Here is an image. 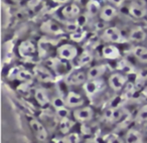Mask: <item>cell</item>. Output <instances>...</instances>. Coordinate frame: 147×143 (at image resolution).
I'll use <instances>...</instances> for the list:
<instances>
[{
  "mask_svg": "<svg viewBox=\"0 0 147 143\" xmlns=\"http://www.w3.org/2000/svg\"><path fill=\"white\" fill-rule=\"evenodd\" d=\"M34 99L41 107H45L47 104L51 103V99H49V95H47V92L42 88H38L34 91Z\"/></svg>",
  "mask_w": 147,
  "mask_h": 143,
  "instance_id": "obj_19",
  "label": "cell"
},
{
  "mask_svg": "<svg viewBox=\"0 0 147 143\" xmlns=\"http://www.w3.org/2000/svg\"><path fill=\"white\" fill-rule=\"evenodd\" d=\"M107 143H125V141H124V139H122L121 137L113 136V137H111V138L109 139Z\"/></svg>",
  "mask_w": 147,
  "mask_h": 143,
  "instance_id": "obj_31",
  "label": "cell"
},
{
  "mask_svg": "<svg viewBox=\"0 0 147 143\" xmlns=\"http://www.w3.org/2000/svg\"><path fill=\"white\" fill-rule=\"evenodd\" d=\"M61 14L69 21H73V19H77L80 16L81 9L75 3H69V4H67L61 9Z\"/></svg>",
  "mask_w": 147,
  "mask_h": 143,
  "instance_id": "obj_10",
  "label": "cell"
},
{
  "mask_svg": "<svg viewBox=\"0 0 147 143\" xmlns=\"http://www.w3.org/2000/svg\"><path fill=\"white\" fill-rule=\"evenodd\" d=\"M84 143H100V142H99V140L96 138H88Z\"/></svg>",
  "mask_w": 147,
  "mask_h": 143,
  "instance_id": "obj_34",
  "label": "cell"
},
{
  "mask_svg": "<svg viewBox=\"0 0 147 143\" xmlns=\"http://www.w3.org/2000/svg\"><path fill=\"white\" fill-rule=\"evenodd\" d=\"M146 132H147V123H146Z\"/></svg>",
  "mask_w": 147,
  "mask_h": 143,
  "instance_id": "obj_37",
  "label": "cell"
},
{
  "mask_svg": "<svg viewBox=\"0 0 147 143\" xmlns=\"http://www.w3.org/2000/svg\"><path fill=\"white\" fill-rule=\"evenodd\" d=\"M53 1L57 4H65V3H69L71 0H53Z\"/></svg>",
  "mask_w": 147,
  "mask_h": 143,
  "instance_id": "obj_35",
  "label": "cell"
},
{
  "mask_svg": "<svg viewBox=\"0 0 147 143\" xmlns=\"http://www.w3.org/2000/svg\"><path fill=\"white\" fill-rule=\"evenodd\" d=\"M128 10L131 16L135 17V18H143L147 15L146 7L140 3L132 2L129 6Z\"/></svg>",
  "mask_w": 147,
  "mask_h": 143,
  "instance_id": "obj_16",
  "label": "cell"
},
{
  "mask_svg": "<svg viewBox=\"0 0 147 143\" xmlns=\"http://www.w3.org/2000/svg\"><path fill=\"white\" fill-rule=\"evenodd\" d=\"M92 61H93V55L91 53V51H85L78 57V65L79 67H84V65H87L88 63H90Z\"/></svg>",
  "mask_w": 147,
  "mask_h": 143,
  "instance_id": "obj_23",
  "label": "cell"
},
{
  "mask_svg": "<svg viewBox=\"0 0 147 143\" xmlns=\"http://www.w3.org/2000/svg\"><path fill=\"white\" fill-rule=\"evenodd\" d=\"M79 28H80V25L77 23V21H69L65 23V30L69 31V34L77 31Z\"/></svg>",
  "mask_w": 147,
  "mask_h": 143,
  "instance_id": "obj_29",
  "label": "cell"
},
{
  "mask_svg": "<svg viewBox=\"0 0 147 143\" xmlns=\"http://www.w3.org/2000/svg\"><path fill=\"white\" fill-rule=\"evenodd\" d=\"M143 94H144V96L147 98V86L144 88V90H143Z\"/></svg>",
  "mask_w": 147,
  "mask_h": 143,
  "instance_id": "obj_36",
  "label": "cell"
},
{
  "mask_svg": "<svg viewBox=\"0 0 147 143\" xmlns=\"http://www.w3.org/2000/svg\"><path fill=\"white\" fill-rule=\"evenodd\" d=\"M102 55L107 59H117L121 57V53L116 45H108L102 49Z\"/></svg>",
  "mask_w": 147,
  "mask_h": 143,
  "instance_id": "obj_17",
  "label": "cell"
},
{
  "mask_svg": "<svg viewBox=\"0 0 147 143\" xmlns=\"http://www.w3.org/2000/svg\"><path fill=\"white\" fill-rule=\"evenodd\" d=\"M65 106L67 108L78 109L80 107H83L85 101L84 98L82 97V95L78 94L76 92H69L65 98Z\"/></svg>",
  "mask_w": 147,
  "mask_h": 143,
  "instance_id": "obj_7",
  "label": "cell"
},
{
  "mask_svg": "<svg viewBox=\"0 0 147 143\" xmlns=\"http://www.w3.org/2000/svg\"><path fill=\"white\" fill-rule=\"evenodd\" d=\"M146 32L141 26H136L131 29L129 33V38L130 40L135 41V42H142L146 39Z\"/></svg>",
  "mask_w": 147,
  "mask_h": 143,
  "instance_id": "obj_18",
  "label": "cell"
},
{
  "mask_svg": "<svg viewBox=\"0 0 147 143\" xmlns=\"http://www.w3.org/2000/svg\"><path fill=\"white\" fill-rule=\"evenodd\" d=\"M125 143H142V134L137 129H130L124 137Z\"/></svg>",
  "mask_w": 147,
  "mask_h": 143,
  "instance_id": "obj_20",
  "label": "cell"
},
{
  "mask_svg": "<svg viewBox=\"0 0 147 143\" xmlns=\"http://www.w3.org/2000/svg\"><path fill=\"white\" fill-rule=\"evenodd\" d=\"M33 75L39 81L43 83H49L53 81V76L47 67L42 65H37L33 69Z\"/></svg>",
  "mask_w": 147,
  "mask_h": 143,
  "instance_id": "obj_8",
  "label": "cell"
},
{
  "mask_svg": "<svg viewBox=\"0 0 147 143\" xmlns=\"http://www.w3.org/2000/svg\"><path fill=\"white\" fill-rule=\"evenodd\" d=\"M73 115L76 121L81 123H87L90 122L94 118V110L91 107L83 106L78 109H75Z\"/></svg>",
  "mask_w": 147,
  "mask_h": 143,
  "instance_id": "obj_3",
  "label": "cell"
},
{
  "mask_svg": "<svg viewBox=\"0 0 147 143\" xmlns=\"http://www.w3.org/2000/svg\"><path fill=\"white\" fill-rule=\"evenodd\" d=\"M30 127L32 129L33 133H34L35 137L38 139L39 141H45L49 137V134H47V131L45 129V127L39 122L38 120H33L30 121Z\"/></svg>",
  "mask_w": 147,
  "mask_h": 143,
  "instance_id": "obj_12",
  "label": "cell"
},
{
  "mask_svg": "<svg viewBox=\"0 0 147 143\" xmlns=\"http://www.w3.org/2000/svg\"><path fill=\"white\" fill-rule=\"evenodd\" d=\"M103 37L107 41L112 43H123L126 41L121 30L117 27H107L103 32Z\"/></svg>",
  "mask_w": 147,
  "mask_h": 143,
  "instance_id": "obj_4",
  "label": "cell"
},
{
  "mask_svg": "<svg viewBox=\"0 0 147 143\" xmlns=\"http://www.w3.org/2000/svg\"><path fill=\"white\" fill-rule=\"evenodd\" d=\"M88 81L87 74L81 71H75L71 74L67 75L65 79V84L69 86H78V85H85V83Z\"/></svg>",
  "mask_w": 147,
  "mask_h": 143,
  "instance_id": "obj_5",
  "label": "cell"
},
{
  "mask_svg": "<svg viewBox=\"0 0 147 143\" xmlns=\"http://www.w3.org/2000/svg\"><path fill=\"white\" fill-rule=\"evenodd\" d=\"M135 119L139 123H147V104L143 105L142 107L139 108Z\"/></svg>",
  "mask_w": 147,
  "mask_h": 143,
  "instance_id": "obj_26",
  "label": "cell"
},
{
  "mask_svg": "<svg viewBox=\"0 0 147 143\" xmlns=\"http://www.w3.org/2000/svg\"><path fill=\"white\" fill-rule=\"evenodd\" d=\"M51 105L55 109V111L59 110V109H61V108H65V99H63L61 97L59 96H57L55 98L51 99Z\"/></svg>",
  "mask_w": 147,
  "mask_h": 143,
  "instance_id": "obj_28",
  "label": "cell"
},
{
  "mask_svg": "<svg viewBox=\"0 0 147 143\" xmlns=\"http://www.w3.org/2000/svg\"><path fill=\"white\" fill-rule=\"evenodd\" d=\"M18 53L24 59H31L36 53V47H35L33 42H31L29 40H25L19 45Z\"/></svg>",
  "mask_w": 147,
  "mask_h": 143,
  "instance_id": "obj_11",
  "label": "cell"
},
{
  "mask_svg": "<svg viewBox=\"0 0 147 143\" xmlns=\"http://www.w3.org/2000/svg\"><path fill=\"white\" fill-rule=\"evenodd\" d=\"M107 72V65H98L92 67L87 73L88 81L93 80H100V78Z\"/></svg>",
  "mask_w": 147,
  "mask_h": 143,
  "instance_id": "obj_14",
  "label": "cell"
},
{
  "mask_svg": "<svg viewBox=\"0 0 147 143\" xmlns=\"http://www.w3.org/2000/svg\"><path fill=\"white\" fill-rule=\"evenodd\" d=\"M132 53L140 63H147V47L142 45H137L133 47Z\"/></svg>",
  "mask_w": 147,
  "mask_h": 143,
  "instance_id": "obj_21",
  "label": "cell"
},
{
  "mask_svg": "<svg viewBox=\"0 0 147 143\" xmlns=\"http://www.w3.org/2000/svg\"><path fill=\"white\" fill-rule=\"evenodd\" d=\"M101 2L98 0H90L87 5V10H88V14L90 16H95L97 13L101 12Z\"/></svg>",
  "mask_w": 147,
  "mask_h": 143,
  "instance_id": "obj_22",
  "label": "cell"
},
{
  "mask_svg": "<svg viewBox=\"0 0 147 143\" xmlns=\"http://www.w3.org/2000/svg\"><path fill=\"white\" fill-rule=\"evenodd\" d=\"M16 75H17V78H18L19 80L24 81V82H27V81L31 80V78H32L31 74H29L27 71H20V72H18Z\"/></svg>",
  "mask_w": 147,
  "mask_h": 143,
  "instance_id": "obj_30",
  "label": "cell"
},
{
  "mask_svg": "<svg viewBox=\"0 0 147 143\" xmlns=\"http://www.w3.org/2000/svg\"><path fill=\"white\" fill-rule=\"evenodd\" d=\"M108 84L113 91L120 92L127 84V77L122 73H114L108 79Z\"/></svg>",
  "mask_w": 147,
  "mask_h": 143,
  "instance_id": "obj_2",
  "label": "cell"
},
{
  "mask_svg": "<svg viewBox=\"0 0 147 143\" xmlns=\"http://www.w3.org/2000/svg\"><path fill=\"white\" fill-rule=\"evenodd\" d=\"M138 77L140 79H142V80H146L147 79V69H143L140 71V73H139Z\"/></svg>",
  "mask_w": 147,
  "mask_h": 143,
  "instance_id": "obj_33",
  "label": "cell"
},
{
  "mask_svg": "<svg viewBox=\"0 0 147 143\" xmlns=\"http://www.w3.org/2000/svg\"><path fill=\"white\" fill-rule=\"evenodd\" d=\"M81 136L77 132H69L61 139V143H80Z\"/></svg>",
  "mask_w": 147,
  "mask_h": 143,
  "instance_id": "obj_25",
  "label": "cell"
},
{
  "mask_svg": "<svg viewBox=\"0 0 147 143\" xmlns=\"http://www.w3.org/2000/svg\"><path fill=\"white\" fill-rule=\"evenodd\" d=\"M104 88V82L102 80H93L87 81L84 85V90L88 96L92 97L96 95L97 93L101 92Z\"/></svg>",
  "mask_w": 147,
  "mask_h": 143,
  "instance_id": "obj_9",
  "label": "cell"
},
{
  "mask_svg": "<svg viewBox=\"0 0 147 143\" xmlns=\"http://www.w3.org/2000/svg\"><path fill=\"white\" fill-rule=\"evenodd\" d=\"M109 2L112 3L115 7H118V6H122L123 3H124V0H108Z\"/></svg>",
  "mask_w": 147,
  "mask_h": 143,
  "instance_id": "obj_32",
  "label": "cell"
},
{
  "mask_svg": "<svg viewBox=\"0 0 147 143\" xmlns=\"http://www.w3.org/2000/svg\"><path fill=\"white\" fill-rule=\"evenodd\" d=\"M57 57L63 61H74L78 55V49L74 45L65 43L57 47Z\"/></svg>",
  "mask_w": 147,
  "mask_h": 143,
  "instance_id": "obj_1",
  "label": "cell"
},
{
  "mask_svg": "<svg viewBox=\"0 0 147 143\" xmlns=\"http://www.w3.org/2000/svg\"><path fill=\"white\" fill-rule=\"evenodd\" d=\"M40 31L45 34H51V35H59L63 33V29L57 22L53 20H45V22L41 23L40 25Z\"/></svg>",
  "mask_w": 147,
  "mask_h": 143,
  "instance_id": "obj_6",
  "label": "cell"
},
{
  "mask_svg": "<svg viewBox=\"0 0 147 143\" xmlns=\"http://www.w3.org/2000/svg\"><path fill=\"white\" fill-rule=\"evenodd\" d=\"M105 118L112 122H117L126 116V110L124 108H110L104 114Z\"/></svg>",
  "mask_w": 147,
  "mask_h": 143,
  "instance_id": "obj_13",
  "label": "cell"
},
{
  "mask_svg": "<svg viewBox=\"0 0 147 143\" xmlns=\"http://www.w3.org/2000/svg\"><path fill=\"white\" fill-rule=\"evenodd\" d=\"M86 33H87L86 30H85L83 27H80L77 31H75V32L69 34V38L73 41H75V42H80V41H82L83 39L85 38Z\"/></svg>",
  "mask_w": 147,
  "mask_h": 143,
  "instance_id": "obj_27",
  "label": "cell"
},
{
  "mask_svg": "<svg viewBox=\"0 0 147 143\" xmlns=\"http://www.w3.org/2000/svg\"><path fill=\"white\" fill-rule=\"evenodd\" d=\"M118 14V10L114 5H105L102 7L100 12V18L103 21H111Z\"/></svg>",
  "mask_w": 147,
  "mask_h": 143,
  "instance_id": "obj_15",
  "label": "cell"
},
{
  "mask_svg": "<svg viewBox=\"0 0 147 143\" xmlns=\"http://www.w3.org/2000/svg\"><path fill=\"white\" fill-rule=\"evenodd\" d=\"M73 126H74V122L69 118L61 119V124H59V130H61V133L67 135L71 132V129L73 128Z\"/></svg>",
  "mask_w": 147,
  "mask_h": 143,
  "instance_id": "obj_24",
  "label": "cell"
}]
</instances>
